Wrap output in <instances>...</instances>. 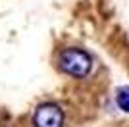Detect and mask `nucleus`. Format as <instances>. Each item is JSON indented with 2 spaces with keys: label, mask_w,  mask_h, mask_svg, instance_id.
<instances>
[{
  "label": "nucleus",
  "mask_w": 129,
  "mask_h": 127,
  "mask_svg": "<svg viewBox=\"0 0 129 127\" xmlns=\"http://www.w3.org/2000/svg\"><path fill=\"white\" fill-rule=\"evenodd\" d=\"M58 64L64 73L73 75V77H85L92 68L91 56L83 48H64L60 52Z\"/></svg>",
  "instance_id": "nucleus-1"
},
{
  "label": "nucleus",
  "mask_w": 129,
  "mask_h": 127,
  "mask_svg": "<svg viewBox=\"0 0 129 127\" xmlns=\"http://www.w3.org/2000/svg\"><path fill=\"white\" fill-rule=\"evenodd\" d=\"M116 104L119 106V110H123L129 114V87H119L116 92Z\"/></svg>",
  "instance_id": "nucleus-3"
},
{
  "label": "nucleus",
  "mask_w": 129,
  "mask_h": 127,
  "mask_svg": "<svg viewBox=\"0 0 129 127\" xmlns=\"http://www.w3.org/2000/svg\"><path fill=\"white\" fill-rule=\"evenodd\" d=\"M35 127H64V112L58 104H41L33 114Z\"/></svg>",
  "instance_id": "nucleus-2"
}]
</instances>
